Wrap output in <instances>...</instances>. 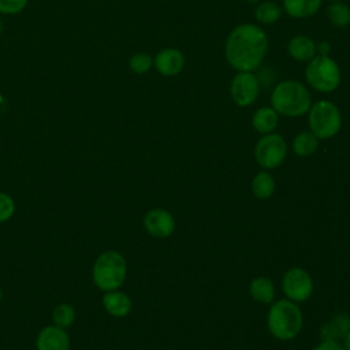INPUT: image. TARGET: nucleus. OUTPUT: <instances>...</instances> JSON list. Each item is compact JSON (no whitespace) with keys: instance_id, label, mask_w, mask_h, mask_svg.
I'll use <instances>...</instances> for the list:
<instances>
[{"instance_id":"nucleus-1","label":"nucleus","mask_w":350,"mask_h":350,"mask_svg":"<svg viewBox=\"0 0 350 350\" xmlns=\"http://www.w3.org/2000/svg\"><path fill=\"white\" fill-rule=\"evenodd\" d=\"M268 36L254 23H242L234 27L224 44V56L237 71L253 72L265 59Z\"/></svg>"},{"instance_id":"nucleus-2","label":"nucleus","mask_w":350,"mask_h":350,"mask_svg":"<svg viewBox=\"0 0 350 350\" xmlns=\"http://www.w3.org/2000/svg\"><path fill=\"white\" fill-rule=\"evenodd\" d=\"M272 108L283 116L298 118L308 113L312 105V96L309 89L293 79L279 82L271 94Z\"/></svg>"},{"instance_id":"nucleus-3","label":"nucleus","mask_w":350,"mask_h":350,"mask_svg":"<svg viewBox=\"0 0 350 350\" xmlns=\"http://www.w3.org/2000/svg\"><path fill=\"white\" fill-rule=\"evenodd\" d=\"M304 317L298 305L290 299L273 302L267 314V325L273 338L279 340H291L302 329Z\"/></svg>"},{"instance_id":"nucleus-4","label":"nucleus","mask_w":350,"mask_h":350,"mask_svg":"<svg viewBox=\"0 0 350 350\" xmlns=\"http://www.w3.org/2000/svg\"><path fill=\"white\" fill-rule=\"evenodd\" d=\"M93 282L103 291L118 290L127 275V264L124 257L115 250L101 253L93 265Z\"/></svg>"},{"instance_id":"nucleus-5","label":"nucleus","mask_w":350,"mask_h":350,"mask_svg":"<svg viewBox=\"0 0 350 350\" xmlns=\"http://www.w3.org/2000/svg\"><path fill=\"white\" fill-rule=\"evenodd\" d=\"M305 78L312 89L320 93H331L339 86L342 74L338 63L331 56L316 55L308 62Z\"/></svg>"},{"instance_id":"nucleus-6","label":"nucleus","mask_w":350,"mask_h":350,"mask_svg":"<svg viewBox=\"0 0 350 350\" xmlns=\"http://www.w3.org/2000/svg\"><path fill=\"white\" fill-rule=\"evenodd\" d=\"M308 123L310 131L319 139H328L339 133L342 115L332 101L319 100L308 111Z\"/></svg>"},{"instance_id":"nucleus-7","label":"nucleus","mask_w":350,"mask_h":350,"mask_svg":"<svg viewBox=\"0 0 350 350\" xmlns=\"http://www.w3.org/2000/svg\"><path fill=\"white\" fill-rule=\"evenodd\" d=\"M287 154V144L280 134H264L254 146V159L265 170L279 167Z\"/></svg>"},{"instance_id":"nucleus-8","label":"nucleus","mask_w":350,"mask_h":350,"mask_svg":"<svg viewBox=\"0 0 350 350\" xmlns=\"http://www.w3.org/2000/svg\"><path fill=\"white\" fill-rule=\"evenodd\" d=\"M282 288L287 299L295 304L305 302L313 293V280L309 272L299 267H293L284 272Z\"/></svg>"},{"instance_id":"nucleus-9","label":"nucleus","mask_w":350,"mask_h":350,"mask_svg":"<svg viewBox=\"0 0 350 350\" xmlns=\"http://www.w3.org/2000/svg\"><path fill=\"white\" fill-rule=\"evenodd\" d=\"M260 93L258 78L249 71H238L231 79L230 94L238 107L252 105Z\"/></svg>"},{"instance_id":"nucleus-10","label":"nucleus","mask_w":350,"mask_h":350,"mask_svg":"<svg viewBox=\"0 0 350 350\" xmlns=\"http://www.w3.org/2000/svg\"><path fill=\"white\" fill-rule=\"evenodd\" d=\"M144 226L152 237L167 238L175 230V219L167 209L154 208L145 215Z\"/></svg>"},{"instance_id":"nucleus-11","label":"nucleus","mask_w":350,"mask_h":350,"mask_svg":"<svg viewBox=\"0 0 350 350\" xmlns=\"http://www.w3.org/2000/svg\"><path fill=\"white\" fill-rule=\"evenodd\" d=\"M185 64V56L176 48H164L153 59V67L163 77H176L183 71Z\"/></svg>"},{"instance_id":"nucleus-12","label":"nucleus","mask_w":350,"mask_h":350,"mask_svg":"<svg viewBox=\"0 0 350 350\" xmlns=\"http://www.w3.org/2000/svg\"><path fill=\"white\" fill-rule=\"evenodd\" d=\"M70 339L64 328L48 325L37 336V350H68Z\"/></svg>"},{"instance_id":"nucleus-13","label":"nucleus","mask_w":350,"mask_h":350,"mask_svg":"<svg viewBox=\"0 0 350 350\" xmlns=\"http://www.w3.org/2000/svg\"><path fill=\"white\" fill-rule=\"evenodd\" d=\"M350 331V316L345 312L336 313L331 320L320 327L321 340H339Z\"/></svg>"},{"instance_id":"nucleus-14","label":"nucleus","mask_w":350,"mask_h":350,"mask_svg":"<svg viewBox=\"0 0 350 350\" xmlns=\"http://www.w3.org/2000/svg\"><path fill=\"white\" fill-rule=\"evenodd\" d=\"M103 306L108 314L113 317H124L131 312L133 304L127 294L118 290H112L105 291L103 297Z\"/></svg>"},{"instance_id":"nucleus-15","label":"nucleus","mask_w":350,"mask_h":350,"mask_svg":"<svg viewBox=\"0 0 350 350\" xmlns=\"http://www.w3.org/2000/svg\"><path fill=\"white\" fill-rule=\"evenodd\" d=\"M287 52L297 62H309L316 56V42L308 36L297 34L287 42Z\"/></svg>"},{"instance_id":"nucleus-16","label":"nucleus","mask_w":350,"mask_h":350,"mask_svg":"<svg viewBox=\"0 0 350 350\" xmlns=\"http://www.w3.org/2000/svg\"><path fill=\"white\" fill-rule=\"evenodd\" d=\"M323 0H283V10L295 19L310 18L321 8Z\"/></svg>"},{"instance_id":"nucleus-17","label":"nucleus","mask_w":350,"mask_h":350,"mask_svg":"<svg viewBox=\"0 0 350 350\" xmlns=\"http://www.w3.org/2000/svg\"><path fill=\"white\" fill-rule=\"evenodd\" d=\"M279 113L272 107H261L252 116V126L260 134H269L278 127Z\"/></svg>"},{"instance_id":"nucleus-18","label":"nucleus","mask_w":350,"mask_h":350,"mask_svg":"<svg viewBox=\"0 0 350 350\" xmlns=\"http://www.w3.org/2000/svg\"><path fill=\"white\" fill-rule=\"evenodd\" d=\"M250 295L260 304H272L275 299V286L267 276H257L250 282Z\"/></svg>"},{"instance_id":"nucleus-19","label":"nucleus","mask_w":350,"mask_h":350,"mask_svg":"<svg viewBox=\"0 0 350 350\" xmlns=\"http://www.w3.org/2000/svg\"><path fill=\"white\" fill-rule=\"evenodd\" d=\"M275 187H276L275 179L268 171L257 172L252 180V191L254 197L260 200L269 198L273 194Z\"/></svg>"},{"instance_id":"nucleus-20","label":"nucleus","mask_w":350,"mask_h":350,"mask_svg":"<svg viewBox=\"0 0 350 350\" xmlns=\"http://www.w3.org/2000/svg\"><path fill=\"white\" fill-rule=\"evenodd\" d=\"M319 148V138L312 131H302L293 139V150L299 157L313 154Z\"/></svg>"},{"instance_id":"nucleus-21","label":"nucleus","mask_w":350,"mask_h":350,"mask_svg":"<svg viewBox=\"0 0 350 350\" xmlns=\"http://www.w3.org/2000/svg\"><path fill=\"white\" fill-rule=\"evenodd\" d=\"M282 7L275 1H260L254 10V18L261 25H273L282 16Z\"/></svg>"},{"instance_id":"nucleus-22","label":"nucleus","mask_w":350,"mask_h":350,"mask_svg":"<svg viewBox=\"0 0 350 350\" xmlns=\"http://www.w3.org/2000/svg\"><path fill=\"white\" fill-rule=\"evenodd\" d=\"M327 18L331 25L336 27H346L350 25V5L343 1H334L327 8Z\"/></svg>"},{"instance_id":"nucleus-23","label":"nucleus","mask_w":350,"mask_h":350,"mask_svg":"<svg viewBox=\"0 0 350 350\" xmlns=\"http://www.w3.org/2000/svg\"><path fill=\"white\" fill-rule=\"evenodd\" d=\"M74 320H75V310L68 304H60L52 312V321L55 325L60 328H67L72 325Z\"/></svg>"},{"instance_id":"nucleus-24","label":"nucleus","mask_w":350,"mask_h":350,"mask_svg":"<svg viewBox=\"0 0 350 350\" xmlns=\"http://www.w3.org/2000/svg\"><path fill=\"white\" fill-rule=\"evenodd\" d=\"M129 67L134 74L141 75L148 72L153 67V59L145 52H138L130 57Z\"/></svg>"},{"instance_id":"nucleus-25","label":"nucleus","mask_w":350,"mask_h":350,"mask_svg":"<svg viewBox=\"0 0 350 350\" xmlns=\"http://www.w3.org/2000/svg\"><path fill=\"white\" fill-rule=\"evenodd\" d=\"M29 0H0V15H16L22 12Z\"/></svg>"},{"instance_id":"nucleus-26","label":"nucleus","mask_w":350,"mask_h":350,"mask_svg":"<svg viewBox=\"0 0 350 350\" xmlns=\"http://www.w3.org/2000/svg\"><path fill=\"white\" fill-rule=\"evenodd\" d=\"M15 212V202L11 196L0 191V223L7 221Z\"/></svg>"},{"instance_id":"nucleus-27","label":"nucleus","mask_w":350,"mask_h":350,"mask_svg":"<svg viewBox=\"0 0 350 350\" xmlns=\"http://www.w3.org/2000/svg\"><path fill=\"white\" fill-rule=\"evenodd\" d=\"M313 350H345L336 340H321Z\"/></svg>"},{"instance_id":"nucleus-28","label":"nucleus","mask_w":350,"mask_h":350,"mask_svg":"<svg viewBox=\"0 0 350 350\" xmlns=\"http://www.w3.org/2000/svg\"><path fill=\"white\" fill-rule=\"evenodd\" d=\"M331 45L328 41H320L316 44V55H329Z\"/></svg>"},{"instance_id":"nucleus-29","label":"nucleus","mask_w":350,"mask_h":350,"mask_svg":"<svg viewBox=\"0 0 350 350\" xmlns=\"http://www.w3.org/2000/svg\"><path fill=\"white\" fill-rule=\"evenodd\" d=\"M343 349L345 350H350V331L346 334V336L343 338Z\"/></svg>"},{"instance_id":"nucleus-30","label":"nucleus","mask_w":350,"mask_h":350,"mask_svg":"<svg viewBox=\"0 0 350 350\" xmlns=\"http://www.w3.org/2000/svg\"><path fill=\"white\" fill-rule=\"evenodd\" d=\"M247 3H250V4H258L261 0H246Z\"/></svg>"},{"instance_id":"nucleus-31","label":"nucleus","mask_w":350,"mask_h":350,"mask_svg":"<svg viewBox=\"0 0 350 350\" xmlns=\"http://www.w3.org/2000/svg\"><path fill=\"white\" fill-rule=\"evenodd\" d=\"M1 31H3V21L0 18V36H1Z\"/></svg>"},{"instance_id":"nucleus-32","label":"nucleus","mask_w":350,"mask_h":350,"mask_svg":"<svg viewBox=\"0 0 350 350\" xmlns=\"http://www.w3.org/2000/svg\"><path fill=\"white\" fill-rule=\"evenodd\" d=\"M1 297H3V293H1V287H0V301H1Z\"/></svg>"},{"instance_id":"nucleus-33","label":"nucleus","mask_w":350,"mask_h":350,"mask_svg":"<svg viewBox=\"0 0 350 350\" xmlns=\"http://www.w3.org/2000/svg\"><path fill=\"white\" fill-rule=\"evenodd\" d=\"M329 1H332V3H334V1H343V0H329Z\"/></svg>"}]
</instances>
